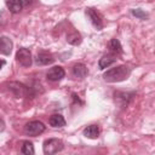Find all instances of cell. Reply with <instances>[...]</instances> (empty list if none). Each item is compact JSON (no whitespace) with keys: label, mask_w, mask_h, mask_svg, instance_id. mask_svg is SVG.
Returning <instances> with one entry per match:
<instances>
[{"label":"cell","mask_w":155,"mask_h":155,"mask_svg":"<svg viewBox=\"0 0 155 155\" xmlns=\"http://www.w3.org/2000/svg\"><path fill=\"white\" fill-rule=\"evenodd\" d=\"M5 2L11 13H19L24 6L23 0H5Z\"/></svg>","instance_id":"obj_13"},{"label":"cell","mask_w":155,"mask_h":155,"mask_svg":"<svg viewBox=\"0 0 155 155\" xmlns=\"http://www.w3.org/2000/svg\"><path fill=\"white\" fill-rule=\"evenodd\" d=\"M131 74V69L127 65H117L115 68H110L103 74V79L107 82H120L128 79Z\"/></svg>","instance_id":"obj_1"},{"label":"cell","mask_w":155,"mask_h":155,"mask_svg":"<svg viewBox=\"0 0 155 155\" xmlns=\"http://www.w3.org/2000/svg\"><path fill=\"white\" fill-rule=\"evenodd\" d=\"M136 96V92H124V91H115L114 92V101L119 105V108H125Z\"/></svg>","instance_id":"obj_5"},{"label":"cell","mask_w":155,"mask_h":155,"mask_svg":"<svg viewBox=\"0 0 155 155\" xmlns=\"http://www.w3.org/2000/svg\"><path fill=\"white\" fill-rule=\"evenodd\" d=\"M131 13H132L134 17L139 18V19H147V18L149 17V15H148L145 11H143L142 8H132V10H131Z\"/></svg>","instance_id":"obj_18"},{"label":"cell","mask_w":155,"mask_h":155,"mask_svg":"<svg viewBox=\"0 0 155 155\" xmlns=\"http://www.w3.org/2000/svg\"><path fill=\"white\" fill-rule=\"evenodd\" d=\"M99 133H101V131L97 125H90V126L85 127L82 131V134L90 139H97L99 137Z\"/></svg>","instance_id":"obj_12"},{"label":"cell","mask_w":155,"mask_h":155,"mask_svg":"<svg viewBox=\"0 0 155 155\" xmlns=\"http://www.w3.org/2000/svg\"><path fill=\"white\" fill-rule=\"evenodd\" d=\"M12 46H13V44H12L10 38H7L5 35H2L0 38V52H1V54H5V56L11 54Z\"/></svg>","instance_id":"obj_10"},{"label":"cell","mask_w":155,"mask_h":155,"mask_svg":"<svg viewBox=\"0 0 155 155\" xmlns=\"http://www.w3.org/2000/svg\"><path fill=\"white\" fill-rule=\"evenodd\" d=\"M64 76H65V70L59 65L52 67L46 74V78L50 81H61Z\"/></svg>","instance_id":"obj_7"},{"label":"cell","mask_w":155,"mask_h":155,"mask_svg":"<svg viewBox=\"0 0 155 155\" xmlns=\"http://www.w3.org/2000/svg\"><path fill=\"white\" fill-rule=\"evenodd\" d=\"M53 62H54V57L46 51H40L35 58V63L38 65H48V64H52Z\"/></svg>","instance_id":"obj_8"},{"label":"cell","mask_w":155,"mask_h":155,"mask_svg":"<svg viewBox=\"0 0 155 155\" xmlns=\"http://www.w3.org/2000/svg\"><path fill=\"white\" fill-rule=\"evenodd\" d=\"M48 124H50L51 127H54V128L63 127V126H65V119L61 114H53V115L50 116Z\"/></svg>","instance_id":"obj_15"},{"label":"cell","mask_w":155,"mask_h":155,"mask_svg":"<svg viewBox=\"0 0 155 155\" xmlns=\"http://www.w3.org/2000/svg\"><path fill=\"white\" fill-rule=\"evenodd\" d=\"M116 62V56L115 53H107L104 54L102 58H99V62H98V67L99 69H105L108 67H110L113 63Z\"/></svg>","instance_id":"obj_11"},{"label":"cell","mask_w":155,"mask_h":155,"mask_svg":"<svg viewBox=\"0 0 155 155\" xmlns=\"http://www.w3.org/2000/svg\"><path fill=\"white\" fill-rule=\"evenodd\" d=\"M85 13L88 17L90 22L92 23V25L97 30H101L103 28V25H104V23H103V16L97 10H94L92 7H87V8H85Z\"/></svg>","instance_id":"obj_4"},{"label":"cell","mask_w":155,"mask_h":155,"mask_svg":"<svg viewBox=\"0 0 155 155\" xmlns=\"http://www.w3.org/2000/svg\"><path fill=\"white\" fill-rule=\"evenodd\" d=\"M63 149H64V143L59 138H50V139H46L44 142V144H42V150H44V154H46V155L57 154V153L62 151Z\"/></svg>","instance_id":"obj_2"},{"label":"cell","mask_w":155,"mask_h":155,"mask_svg":"<svg viewBox=\"0 0 155 155\" xmlns=\"http://www.w3.org/2000/svg\"><path fill=\"white\" fill-rule=\"evenodd\" d=\"M45 130H46V126L41 121H30V122L25 124L23 131L27 136L36 137V136L41 134L42 132H45Z\"/></svg>","instance_id":"obj_3"},{"label":"cell","mask_w":155,"mask_h":155,"mask_svg":"<svg viewBox=\"0 0 155 155\" xmlns=\"http://www.w3.org/2000/svg\"><path fill=\"white\" fill-rule=\"evenodd\" d=\"M21 153H22V154H24V155H33V154L35 153L33 143H31V142H29V140H24V142H22Z\"/></svg>","instance_id":"obj_17"},{"label":"cell","mask_w":155,"mask_h":155,"mask_svg":"<svg viewBox=\"0 0 155 155\" xmlns=\"http://www.w3.org/2000/svg\"><path fill=\"white\" fill-rule=\"evenodd\" d=\"M109 48L113 53L115 54H121L124 53V50H122V46H121V42L117 40V39H111L110 42H109Z\"/></svg>","instance_id":"obj_16"},{"label":"cell","mask_w":155,"mask_h":155,"mask_svg":"<svg viewBox=\"0 0 155 155\" xmlns=\"http://www.w3.org/2000/svg\"><path fill=\"white\" fill-rule=\"evenodd\" d=\"M16 61L24 68H29L33 63V58H31V52L28 48H19L16 52Z\"/></svg>","instance_id":"obj_6"},{"label":"cell","mask_w":155,"mask_h":155,"mask_svg":"<svg viewBox=\"0 0 155 155\" xmlns=\"http://www.w3.org/2000/svg\"><path fill=\"white\" fill-rule=\"evenodd\" d=\"M71 74H73L74 78L82 80V79H85V78L87 76V74H88V69H87V67H86L84 63H78V64H75V65L73 67V69H71Z\"/></svg>","instance_id":"obj_9"},{"label":"cell","mask_w":155,"mask_h":155,"mask_svg":"<svg viewBox=\"0 0 155 155\" xmlns=\"http://www.w3.org/2000/svg\"><path fill=\"white\" fill-rule=\"evenodd\" d=\"M5 63H6V62H5V61H4V59H1V67H0V68H2V67H4V65H5Z\"/></svg>","instance_id":"obj_19"},{"label":"cell","mask_w":155,"mask_h":155,"mask_svg":"<svg viewBox=\"0 0 155 155\" xmlns=\"http://www.w3.org/2000/svg\"><path fill=\"white\" fill-rule=\"evenodd\" d=\"M67 42L73 45V46H78L82 42V36L79 31L76 30H71L70 33L67 34Z\"/></svg>","instance_id":"obj_14"}]
</instances>
